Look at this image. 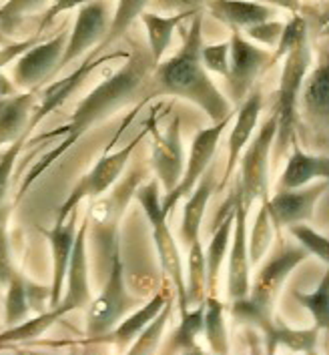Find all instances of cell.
Returning a JSON list of instances; mask_svg holds the SVG:
<instances>
[{"instance_id": "cell-1", "label": "cell", "mask_w": 329, "mask_h": 355, "mask_svg": "<svg viewBox=\"0 0 329 355\" xmlns=\"http://www.w3.org/2000/svg\"><path fill=\"white\" fill-rule=\"evenodd\" d=\"M201 46L203 15L201 10H197L193 15L187 33L183 35L181 49L164 62H157L155 69L143 80L141 89L135 94L137 107L128 114V121H125L117 135L112 137L115 143L127 129L128 123L135 119V114L141 111V107H145L149 101L159 98V96H179L185 101H191L197 107H201L213 123H219L225 116L233 114L231 103L221 94L203 67Z\"/></svg>"}, {"instance_id": "cell-2", "label": "cell", "mask_w": 329, "mask_h": 355, "mask_svg": "<svg viewBox=\"0 0 329 355\" xmlns=\"http://www.w3.org/2000/svg\"><path fill=\"white\" fill-rule=\"evenodd\" d=\"M153 69H155V60L151 58L149 49L137 46L128 56L125 67H121L115 75L109 76L107 80H103L96 89H92L91 93L81 101V105L74 109L73 116H71V121L67 125L58 127L53 132L40 135L37 143L51 141V139H56V137H62V139L58 141L56 147H53L47 155H42L38 159V163H35L33 168L24 175L22 185L19 189V195H17L12 207L19 205L22 197L26 195V191L37 183L38 177L44 171L53 167L56 161L71 149L85 132L91 129L92 125H96L99 121L109 116L110 112H115L119 107L127 105L128 101H135V94L141 89L143 80Z\"/></svg>"}, {"instance_id": "cell-3", "label": "cell", "mask_w": 329, "mask_h": 355, "mask_svg": "<svg viewBox=\"0 0 329 355\" xmlns=\"http://www.w3.org/2000/svg\"><path fill=\"white\" fill-rule=\"evenodd\" d=\"M145 177V168H133L127 179H121L112 185V191L107 197H96V201L92 203L87 213L89 229L92 235V247H94V259H96L94 273H96V281L101 285L109 275L112 253L121 245L119 227L125 217V209L130 203V199L135 197L137 189L141 187Z\"/></svg>"}, {"instance_id": "cell-4", "label": "cell", "mask_w": 329, "mask_h": 355, "mask_svg": "<svg viewBox=\"0 0 329 355\" xmlns=\"http://www.w3.org/2000/svg\"><path fill=\"white\" fill-rule=\"evenodd\" d=\"M310 62V38L305 35L287 51L285 62H283V73H281V83H279L273 109L277 114V131H275L273 147H271V150H275V163L287 153V149H292V143L295 141V127L299 125L297 101H299V91H301L303 78L307 75Z\"/></svg>"}, {"instance_id": "cell-5", "label": "cell", "mask_w": 329, "mask_h": 355, "mask_svg": "<svg viewBox=\"0 0 329 355\" xmlns=\"http://www.w3.org/2000/svg\"><path fill=\"white\" fill-rule=\"evenodd\" d=\"M135 197L141 203L146 219L151 223L153 241H155V247H157L159 263H161L164 275H167V279H169L173 291H175V295H177L179 309L183 313V311H187L183 261H181V255H179V247L175 243V239L171 235V229L167 225V215H164L163 209H161V195H159L157 181H149L145 185H141V187L137 189Z\"/></svg>"}, {"instance_id": "cell-6", "label": "cell", "mask_w": 329, "mask_h": 355, "mask_svg": "<svg viewBox=\"0 0 329 355\" xmlns=\"http://www.w3.org/2000/svg\"><path fill=\"white\" fill-rule=\"evenodd\" d=\"M141 305V300L130 295L125 285V267L121 257V245L112 253L109 275L103 283V291L99 297L89 303L87 313V337L96 341L99 337L109 334L110 329Z\"/></svg>"}, {"instance_id": "cell-7", "label": "cell", "mask_w": 329, "mask_h": 355, "mask_svg": "<svg viewBox=\"0 0 329 355\" xmlns=\"http://www.w3.org/2000/svg\"><path fill=\"white\" fill-rule=\"evenodd\" d=\"M146 135H149V127H146L145 131H141V135H137V137H135L128 145H125L121 150L103 155V157L96 161V165H94V167H92L91 171L74 185L73 191L69 193V197L65 199V203L58 207L55 223H62V221L73 213L74 209H78V205H81L85 199L94 201V199L101 197L105 191H109V189L119 181L121 173H123L125 167L128 165L130 155L135 153L137 145L145 139Z\"/></svg>"}, {"instance_id": "cell-8", "label": "cell", "mask_w": 329, "mask_h": 355, "mask_svg": "<svg viewBox=\"0 0 329 355\" xmlns=\"http://www.w3.org/2000/svg\"><path fill=\"white\" fill-rule=\"evenodd\" d=\"M275 131H277V114L275 111L271 116L261 125L257 131L255 139L249 141L241 153L239 163V187H241V197L243 205L249 211V207L255 203L257 199H267L269 195V157H271V147H273Z\"/></svg>"}, {"instance_id": "cell-9", "label": "cell", "mask_w": 329, "mask_h": 355, "mask_svg": "<svg viewBox=\"0 0 329 355\" xmlns=\"http://www.w3.org/2000/svg\"><path fill=\"white\" fill-rule=\"evenodd\" d=\"M231 313L237 321L255 325L257 329L263 334V341L269 354H273L279 345L292 349V352H301V354H313L317 339H319V329L313 325L311 329H292L289 325H281L273 319V313H263L247 297L233 301Z\"/></svg>"}, {"instance_id": "cell-10", "label": "cell", "mask_w": 329, "mask_h": 355, "mask_svg": "<svg viewBox=\"0 0 329 355\" xmlns=\"http://www.w3.org/2000/svg\"><path fill=\"white\" fill-rule=\"evenodd\" d=\"M233 114L225 116L219 123H213V127L209 129H203L195 135L193 139V145H191V153H189V159L185 161V168L177 187L169 193H164L161 197V209L163 213L169 217V213L175 209V205L183 199L189 197L191 191L195 189L197 181L201 179V175L207 171V167L211 165L213 157H215V150H217V143H219L221 135L227 129V125L231 123Z\"/></svg>"}, {"instance_id": "cell-11", "label": "cell", "mask_w": 329, "mask_h": 355, "mask_svg": "<svg viewBox=\"0 0 329 355\" xmlns=\"http://www.w3.org/2000/svg\"><path fill=\"white\" fill-rule=\"evenodd\" d=\"M307 251L301 245H279L273 255L259 269L253 285H249L247 300L263 313H273V303L293 269L307 259Z\"/></svg>"}, {"instance_id": "cell-12", "label": "cell", "mask_w": 329, "mask_h": 355, "mask_svg": "<svg viewBox=\"0 0 329 355\" xmlns=\"http://www.w3.org/2000/svg\"><path fill=\"white\" fill-rule=\"evenodd\" d=\"M67 40H69V33H67V22H65L58 35L49 40L42 38L37 44H33L26 53H22L17 58L15 71H12L15 87L22 91H33V89L38 91L44 80L55 76L56 64L65 53Z\"/></svg>"}, {"instance_id": "cell-13", "label": "cell", "mask_w": 329, "mask_h": 355, "mask_svg": "<svg viewBox=\"0 0 329 355\" xmlns=\"http://www.w3.org/2000/svg\"><path fill=\"white\" fill-rule=\"evenodd\" d=\"M271 55L253 42H249L239 28H231L229 40V71L227 85L229 94L235 103H241L253 89V83L263 69L269 67Z\"/></svg>"}, {"instance_id": "cell-14", "label": "cell", "mask_w": 329, "mask_h": 355, "mask_svg": "<svg viewBox=\"0 0 329 355\" xmlns=\"http://www.w3.org/2000/svg\"><path fill=\"white\" fill-rule=\"evenodd\" d=\"M233 229L229 241V269H227V297L231 301L249 295L251 285V261L247 251V209L243 205L239 181L233 185Z\"/></svg>"}, {"instance_id": "cell-15", "label": "cell", "mask_w": 329, "mask_h": 355, "mask_svg": "<svg viewBox=\"0 0 329 355\" xmlns=\"http://www.w3.org/2000/svg\"><path fill=\"white\" fill-rule=\"evenodd\" d=\"M107 28H109V8L105 0H91L81 4L74 19L73 33H69L65 53L56 64V73L67 64H71L81 55H85L89 49L99 46L107 35Z\"/></svg>"}, {"instance_id": "cell-16", "label": "cell", "mask_w": 329, "mask_h": 355, "mask_svg": "<svg viewBox=\"0 0 329 355\" xmlns=\"http://www.w3.org/2000/svg\"><path fill=\"white\" fill-rule=\"evenodd\" d=\"M149 132H153V155L151 165L155 168L159 183L163 185L164 193L177 187L185 168V153L181 143V123L179 119H173L164 132H157L155 116L146 121Z\"/></svg>"}, {"instance_id": "cell-17", "label": "cell", "mask_w": 329, "mask_h": 355, "mask_svg": "<svg viewBox=\"0 0 329 355\" xmlns=\"http://www.w3.org/2000/svg\"><path fill=\"white\" fill-rule=\"evenodd\" d=\"M87 235H89V219L85 217L78 231L74 233V243L69 267H67V287L62 289L65 295L60 297L58 305L65 315L71 311H78L91 303V267H89V255H87Z\"/></svg>"}, {"instance_id": "cell-18", "label": "cell", "mask_w": 329, "mask_h": 355, "mask_svg": "<svg viewBox=\"0 0 329 355\" xmlns=\"http://www.w3.org/2000/svg\"><path fill=\"white\" fill-rule=\"evenodd\" d=\"M328 191V179H319V183L305 185L299 189H277L273 197L263 199L267 213L273 221L275 229L293 223H307L313 219L315 203Z\"/></svg>"}, {"instance_id": "cell-19", "label": "cell", "mask_w": 329, "mask_h": 355, "mask_svg": "<svg viewBox=\"0 0 329 355\" xmlns=\"http://www.w3.org/2000/svg\"><path fill=\"white\" fill-rule=\"evenodd\" d=\"M299 105L303 111V125L310 127L311 135L315 137L323 135V139H328L329 71L326 49L321 53V62L311 71L307 78H303L299 101H297V114H299Z\"/></svg>"}, {"instance_id": "cell-20", "label": "cell", "mask_w": 329, "mask_h": 355, "mask_svg": "<svg viewBox=\"0 0 329 355\" xmlns=\"http://www.w3.org/2000/svg\"><path fill=\"white\" fill-rule=\"evenodd\" d=\"M119 56H125V53H115V55H91L87 56V60L81 64V67H76V71H73L69 76H65V78H60V80H56L53 83L51 87H47V91L42 93V98H38L40 103H37V107H35V111L31 114V119H28V123H26V135H31V132L37 129V125L47 116V114H51L53 111H56L71 94L78 89V85L87 78V75L91 73L92 69H96V67H101L103 62H107V60H112V58H119Z\"/></svg>"}, {"instance_id": "cell-21", "label": "cell", "mask_w": 329, "mask_h": 355, "mask_svg": "<svg viewBox=\"0 0 329 355\" xmlns=\"http://www.w3.org/2000/svg\"><path fill=\"white\" fill-rule=\"evenodd\" d=\"M261 107H263V96H261L259 87L251 89L247 93V96L239 103L237 121H235L233 129L229 132V141H227V167H225V173H223V179H221L219 193L225 191L227 183L231 181V175H233V171L237 167L239 157H241V153L245 149V145L253 137Z\"/></svg>"}, {"instance_id": "cell-22", "label": "cell", "mask_w": 329, "mask_h": 355, "mask_svg": "<svg viewBox=\"0 0 329 355\" xmlns=\"http://www.w3.org/2000/svg\"><path fill=\"white\" fill-rule=\"evenodd\" d=\"M76 217H78V209H74L62 223H55V227L51 229L38 227L42 237H47V241L51 243V251H53V283H51V297H49L51 307H56L62 297L69 257L73 251L74 233H76Z\"/></svg>"}, {"instance_id": "cell-23", "label": "cell", "mask_w": 329, "mask_h": 355, "mask_svg": "<svg viewBox=\"0 0 329 355\" xmlns=\"http://www.w3.org/2000/svg\"><path fill=\"white\" fill-rule=\"evenodd\" d=\"M205 6L223 24L239 31L275 19L277 15L273 6L261 4L255 0H207Z\"/></svg>"}, {"instance_id": "cell-24", "label": "cell", "mask_w": 329, "mask_h": 355, "mask_svg": "<svg viewBox=\"0 0 329 355\" xmlns=\"http://www.w3.org/2000/svg\"><path fill=\"white\" fill-rule=\"evenodd\" d=\"M37 89L0 96V147L26 135V123L37 107Z\"/></svg>"}, {"instance_id": "cell-25", "label": "cell", "mask_w": 329, "mask_h": 355, "mask_svg": "<svg viewBox=\"0 0 329 355\" xmlns=\"http://www.w3.org/2000/svg\"><path fill=\"white\" fill-rule=\"evenodd\" d=\"M329 161L326 155H310L295 141L292 143V155L285 171L277 183V189H299L310 185L315 179H328Z\"/></svg>"}, {"instance_id": "cell-26", "label": "cell", "mask_w": 329, "mask_h": 355, "mask_svg": "<svg viewBox=\"0 0 329 355\" xmlns=\"http://www.w3.org/2000/svg\"><path fill=\"white\" fill-rule=\"evenodd\" d=\"M217 187V179H215V168L209 165L207 171L201 175V179L197 181L195 189L191 191V195L187 197V203L183 207V221H181V239L189 247L193 241L199 239V231H201L203 217H205V209L207 203L213 195V191Z\"/></svg>"}, {"instance_id": "cell-27", "label": "cell", "mask_w": 329, "mask_h": 355, "mask_svg": "<svg viewBox=\"0 0 329 355\" xmlns=\"http://www.w3.org/2000/svg\"><path fill=\"white\" fill-rule=\"evenodd\" d=\"M173 293H175V291H173V287H171V283H169V287H164L163 291H159L157 295H153L143 307L139 305L128 318L121 319V321L110 329L109 334L99 337L96 341H110V343H117V345L125 347L127 343H130L135 337L145 329L146 323L163 309V305L173 297Z\"/></svg>"}, {"instance_id": "cell-28", "label": "cell", "mask_w": 329, "mask_h": 355, "mask_svg": "<svg viewBox=\"0 0 329 355\" xmlns=\"http://www.w3.org/2000/svg\"><path fill=\"white\" fill-rule=\"evenodd\" d=\"M193 15L195 12H179V15H173V17H159L157 12L145 10L139 17V19L143 20V24H145L146 38H149V53H151V58L155 60V64L161 62L164 51L171 44L173 33L179 28V24L185 19L193 17Z\"/></svg>"}, {"instance_id": "cell-29", "label": "cell", "mask_w": 329, "mask_h": 355, "mask_svg": "<svg viewBox=\"0 0 329 355\" xmlns=\"http://www.w3.org/2000/svg\"><path fill=\"white\" fill-rule=\"evenodd\" d=\"M233 193V191H231ZM233 217L235 211L233 207L229 209V213L219 221V225L213 229V237L211 243L207 247V255H205V273H207V293H215V285L219 279L221 265L225 263L227 251H229V241H231V229H233Z\"/></svg>"}, {"instance_id": "cell-30", "label": "cell", "mask_w": 329, "mask_h": 355, "mask_svg": "<svg viewBox=\"0 0 329 355\" xmlns=\"http://www.w3.org/2000/svg\"><path fill=\"white\" fill-rule=\"evenodd\" d=\"M205 313H203V331L207 336V343L213 354H229V337L225 325V305L215 293L205 295Z\"/></svg>"}, {"instance_id": "cell-31", "label": "cell", "mask_w": 329, "mask_h": 355, "mask_svg": "<svg viewBox=\"0 0 329 355\" xmlns=\"http://www.w3.org/2000/svg\"><path fill=\"white\" fill-rule=\"evenodd\" d=\"M149 2L151 0H119L117 2V10H115V17H112V22H110L109 28H107V35L101 40L99 46H94L92 53L96 56L103 55V53H107V49H109L112 42H117L119 38L125 37L127 31L130 28V24L145 12Z\"/></svg>"}, {"instance_id": "cell-32", "label": "cell", "mask_w": 329, "mask_h": 355, "mask_svg": "<svg viewBox=\"0 0 329 355\" xmlns=\"http://www.w3.org/2000/svg\"><path fill=\"white\" fill-rule=\"evenodd\" d=\"M31 281L15 269L10 281L4 287V323L12 327L28 318L31 311V295H28Z\"/></svg>"}, {"instance_id": "cell-33", "label": "cell", "mask_w": 329, "mask_h": 355, "mask_svg": "<svg viewBox=\"0 0 329 355\" xmlns=\"http://www.w3.org/2000/svg\"><path fill=\"white\" fill-rule=\"evenodd\" d=\"M60 318H65V311L60 307H51V309L38 313L37 318L24 319L17 325L8 327L4 334H0V347L10 345V343H19V341H33V339L42 336L47 329H51Z\"/></svg>"}, {"instance_id": "cell-34", "label": "cell", "mask_w": 329, "mask_h": 355, "mask_svg": "<svg viewBox=\"0 0 329 355\" xmlns=\"http://www.w3.org/2000/svg\"><path fill=\"white\" fill-rule=\"evenodd\" d=\"M203 313H205V305L199 303L195 307H189L187 311L181 313V323L175 329V334L171 336L169 345L164 347L167 354L171 352H199L197 347V336L203 331Z\"/></svg>"}, {"instance_id": "cell-35", "label": "cell", "mask_w": 329, "mask_h": 355, "mask_svg": "<svg viewBox=\"0 0 329 355\" xmlns=\"http://www.w3.org/2000/svg\"><path fill=\"white\" fill-rule=\"evenodd\" d=\"M189 249V283H185L187 291V309L205 301L207 295V273H205V251L201 241H193Z\"/></svg>"}, {"instance_id": "cell-36", "label": "cell", "mask_w": 329, "mask_h": 355, "mask_svg": "<svg viewBox=\"0 0 329 355\" xmlns=\"http://www.w3.org/2000/svg\"><path fill=\"white\" fill-rule=\"evenodd\" d=\"M171 309H173V297L163 305V309L151 319L145 325V329L139 336L133 339V345L127 347V354L130 355H149L155 354L159 349V343L163 339V331L167 327V321L171 318Z\"/></svg>"}, {"instance_id": "cell-37", "label": "cell", "mask_w": 329, "mask_h": 355, "mask_svg": "<svg viewBox=\"0 0 329 355\" xmlns=\"http://www.w3.org/2000/svg\"><path fill=\"white\" fill-rule=\"evenodd\" d=\"M273 221L267 213V207H265V201L259 209V215H257L255 225H253V231L251 235L247 237V251H249V261H251V267H255L257 263L261 261L265 257V253L269 251V245H271V239H273Z\"/></svg>"}, {"instance_id": "cell-38", "label": "cell", "mask_w": 329, "mask_h": 355, "mask_svg": "<svg viewBox=\"0 0 329 355\" xmlns=\"http://www.w3.org/2000/svg\"><path fill=\"white\" fill-rule=\"evenodd\" d=\"M293 297L299 301L315 321V327L328 329L329 327V277L323 275V279L319 283V287L313 293H301V291H293Z\"/></svg>"}, {"instance_id": "cell-39", "label": "cell", "mask_w": 329, "mask_h": 355, "mask_svg": "<svg viewBox=\"0 0 329 355\" xmlns=\"http://www.w3.org/2000/svg\"><path fill=\"white\" fill-rule=\"evenodd\" d=\"M49 0H6L0 6V33L15 35L26 15L44 8Z\"/></svg>"}, {"instance_id": "cell-40", "label": "cell", "mask_w": 329, "mask_h": 355, "mask_svg": "<svg viewBox=\"0 0 329 355\" xmlns=\"http://www.w3.org/2000/svg\"><path fill=\"white\" fill-rule=\"evenodd\" d=\"M289 227V233L299 241V245L310 253L315 255L317 259L328 265L329 261V241L326 235H319L317 231H313L310 225L305 223H293L287 225Z\"/></svg>"}, {"instance_id": "cell-41", "label": "cell", "mask_w": 329, "mask_h": 355, "mask_svg": "<svg viewBox=\"0 0 329 355\" xmlns=\"http://www.w3.org/2000/svg\"><path fill=\"white\" fill-rule=\"evenodd\" d=\"M305 35H307V20L299 17V15H293V19L283 26L281 38H279V42L275 46V53L271 55V60H269V67H273L277 60H281L283 56L287 55V51L292 49L293 44Z\"/></svg>"}, {"instance_id": "cell-42", "label": "cell", "mask_w": 329, "mask_h": 355, "mask_svg": "<svg viewBox=\"0 0 329 355\" xmlns=\"http://www.w3.org/2000/svg\"><path fill=\"white\" fill-rule=\"evenodd\" d=\"M8 213L10 207H0V287L4 289L6 283L10 281L15 273V263H12V253H10V239H8Z\"/></svg>"}, {"instance_id": "cell-43", "label": "cell", "mask_w": 329, "mask_h": 355, "mask_svg": "<svg viewBox=\"0 0 329 355\" xmlns=\"http://www.w3.org/2000/svg\"><path fill=\"white\" fill-rule=\"evenodd\" d=\"M26 139H28V135H22L15 143H10V147L4 150V153H0V207H2L4 199H6V193H8V187H10L12 171H15L17 159H19L22 145H24Z\"/></svg>"}, {"instance_id": "cell-44", "label": "cell", "mask_w": 329, "mask_h": 355, "mask_svg": "<svg viewBox=\"0 0 329 355\" xmlns=\"http://www.w3.org/2000/svg\"><path fill=\"white\" fill-rule=\"evenodd\" d=\"M201 62L203 67H205V71L227 76V71H229V42L203 44Z\"/></svg>"}, {"instance_id": "cell-45", "label": "cell", "mask_w": 329, "mask_h": 355, "mask_svg": "<svg viewBox=\"0 0 329 355\" xmlns=\"http://www.w3.org/2000/svg\"><path fill=\"white\" fill-rule=\"evenodd\" d=\"M283 26H285V22L271 19L245 28V35H249L253 40H259V42L267 44V46H277L281 33H283Z\"/></svg>"}, {"instance_id": "cell-46", "label": "cell", "mask_w": 329, "mask_h": 355, "mask_svg": "<svg viewBox=\"0 0 329 355\" xmlns=\"http://www.w3.org/2000/svg\"><path fill=\"white\" fill-rule=\"evenodd\" d=\"M38 40H42V35H35L33 38H28V40H20V42H10V44H4L2 49H0V69L2 67H6V64H10L12 60H17L22 53H26L33 44H37Z\"/></svg>"}, {"instance_id": "cell-47", "label": "cell", "mask_w": 329, "mask_h": 355, "mask_svg": "<svg viewBox=\"0 0 329 355\" xmlns=\"http://www.w3.org/2000/svg\"><path fill=\"white\" fill-rule=\"evenodd\" d=\"M207 0H155V10H163V12H197L201 6H205Z\"/></svg>"}, {"instance_id": "cell-48", "label": "cell", "mask_w": 329, "mask_h": 355, "mask_svg": "<svg viewBox=\"0 0 329 355\" xmlns=\"http://www.w3.org/2000/svg\"><path fill=\"white\" fill-rule=\"evenodd\" d=\"M259 2L277 4V6L287 8V10H292V12H299V10H301V2H299V0H259Z\"/></svg>"}, {"instance_id": "cell-49", "label": "cell", "mask_w": 329, "mask_h": 355, "mask_svg": "<svg viewBox=\"0 0 329 355\" xmlns=\"http://www.w3.org/2000/svg\"><path fill=\"white\" fill-rule=\"evenodd\" d=\"M15 93H17L15 83H10L6 76L0 73V96H6V94H15Z\"/></svg>"}, {"instance_id": "cell-50", "label": "cell", "mask_w": 329, "mask_h": 355, "mask_svg": "<svg viewBox=\"0 0 329 355\" xmlns=\"http://www.w3.org/2000/svg\"><path fill=\"white\" fill-rule=\"evenodd\" d=\"M0 300H4V295H2V287H0Z\"/></svg>"}]
</instances>
